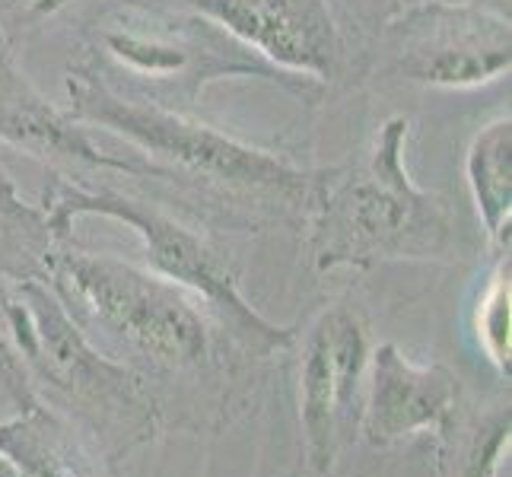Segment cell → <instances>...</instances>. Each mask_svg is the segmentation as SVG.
<instances>
[{
	"label": "cell",
	"instance_id": "ba28073f",
	"mask_svg": "<svg viewBox=\"0 0 512 477\" xmlns=\"http://www.w3.org/2000/svg\"><path fill=\"white\" fill-rule=\"evenodd\" d=\"M201 13L280 70L350 93L369 80V35L341 0H140Z\"/></svg>",
	"mask_w": 512,
	"mask_h": 477
},
{
	"label": "cell",
	"instance_id": "44dd1931",
	"mask_svg": "<svg viewBox=\"0 0 512 477\" xmlns=\"http://www.w3.org/2000/svg\"><path fill=\"white\" fill-rule=\"evenodd\" d=\"M0 477H23V474H20V471H16V468H13V465L7 462V458H4V455H0Z\"/></svg>",
	"mask_w": 512,
	"mask_h": 477
},
{
	"label": "cell",
	"instance_id": "7c38bea8",
	"mask_svg": "<svg viewBox=\"0 0 512 477\" xmlns=\"http://www.w3.org/2000/svg\"><path fill=\"white\" fill-rule=\"evenodd\" d=\"M0 455L23 477H118L115 462L39 401L0 420Z\"/></svg>",
	"mask_w": 512,
	"mask_h": 477
},
{
	"label": "cell",
	"instance_id": "2e32d148",
	"mask_svg": "<svg viewBox=\"0 0 512 477\" xmlns=\"http://www.w3.org/2000/svg\"><path fill=\"white\" fill-rule=\"evenodd\" d=\"M115 0H0V35L20 51L55 39L80 45L83 32L109 10Z\"/></svg>",
	"mask_w": 512,
	"mask_h": 477
},
{
	"label": "cell",
	"instance_id": "5bb4252c",
	"mask_svg": "<svg viewBox=\"0 0 512 477\" xmlns=\"http://www.w3.org/2000/svg\"><path fill=\"white\" fill-rule=\"evenodd\" d=\"M509 430L512 411L509 398L490 408H471L462 414L439 439V465L443 477H506L509 471Z\"/></svg>",
	"mask_w": 512,
	"mask_h": 477
},
{
	"label": "cell",
	"instance_id": "6da1fadb",
	"mask_svg": "<svg viewBox=\"0 0 512 477\" xmlns=\"http://www.w3.org/2000/svg\"><path fill=\"white\" fill-rule=\"evenodd\" d=\"M74 325L105 357L147 385L163 427L217 430L239 408L249 357L201 296L109 252L61 242L45 264Z\"/></svg>",
	"mask_w": 512,
	"mask_h": 477
},
{
	"label": "cell",
	"instance_id": "30bf717a",
	"mask_svg": "<svg viewBox=\"0 0 512 477\" xmlns=\"http://www.w3.org/2000/svg\"><path fill=\"white\" fill-rule=\"evenodd\" d=\"M0 144L26 153L48 175L77 182H131L150 179L147 163L137 153L115 156L90 137V128L58 109L20 67V55L0 35Z\"/></svg>",
	"mask_w": 512,
	"mask_h": 477
},
{
	"label": "cell",
	"instance_id": "9c48e42d",
	"mask_svg": "<svg viewBox=\"0 0 512 477\" xmlns=\"http://www.w3.org/2000/svg\"><path fill=\"white\" fill-rule=\"evenodd\" d=\"M299 350V427L306 462L328 474L344 446L360 436V411L369 366V331L353 306H325L296 331Z\"/></svg>",
	"mask_w": 512,
	"mask_h": 477
},
{
	"label": "cell",
	"instance_id": "e0dca14e",
	"mask_svg": "<svg viewBox=\"0 0 512 477\" xmlns=\"http://www.w3.org/2000/svg\"><path fill=\"white\" fill-rule=\"evenodd\" d=\"M490 271L471 309V331L484 360L509 382L512 369V258L509 252H490Z\"/></svg>",
	"mask_w": 512,
	"mask_h": 477
},
{
	"label": "cell",
	"instance_id": "5b68a950",
	"mask_svg": "<svg viewBox=\"0 0 512 477\" xmlns=\"http://www.w3.org/2000/svg\"><path fill=\"white\" fill-rule=\"evenodd\" d=\"M0 312L35 401L74 423L109 462L166 433L147 385L86 341L42 277L0 284Z\"/></svg>",
	"mask_w": 512,
	"mask_h": 477
},
{
	"label": "cell",
	"instance_id": "277c9868",
	"mask_svg": "<svg viewBox=\"0 0 512 477\" xmlns=\"http://www.w3.org/2000/svg\"><path fill=\"white\" fill-rule=\"evenodd\" d=\"M70 64L90 70L109 90L160 109L198 115L210 86L261 80L296 102L319 109L325 86L280 70L201 13L140 0H115L83 32Z\"/></svg>",
	"mask_w": 512,
	"mask_h": 477
},
{
	"label": "cell",
	"instance_id": "3957f363",
	"mask_svg": "<svg viewBox=\"0 0 512 477\" xmlns=\"http://www.w3.org/2000/svg\"><path fill=\"white\" fill-rule=\"evenodd\" d=\"M411 118L388 115L347 163L325 166L303 229L315 274L462 258L458 210L408 169Z\"/></svg>",
	"mask_w": 512,
	"mask_h": 477
},
{
	"label": "cell",
	"instance_id": "7a4b0ae2",
	"mask_svg": "<svg viewBox=\"0 0 512 477\" xmlns=\"http://www.w3.org/2000/svg\"><path fill=\"white\" fill-rule=\"evenodd\" d=\"M64 93L70 118L121 137L150 166V182L134 188L217 233L306 229L325 166H303L290 153L249 144L198 115L128 99L80 64L67 67Z\"/></svg>",
	"mask_w": 512,
	"mask_h": 477
},
{
	"label": "cell",
	"instance_id": "8fae6325",
	"mask_svg": "<svg viewBox=\"0 0 512 477\" xmlns=\"http://www.w3.org/2000/svg\"><path fill=\"white\" fill-rule=\"evenodd\" d=\"M468 404L465 385L446 363H414L398 344L373 347L366 366L360 436L373 449L414 436H446Z\"/></svg>",
	"mask_w": 512,
	"mask_h": 477
},
{
	"label": "cell",
	"instance_id": "d6986e66",
	"mask_svg": "<svg viewBox=\"0 0 512 477\" xmlns=\"http://www.w3.org/2000/svg\"><path fill=\"white\" fill-rule=\"evenodd\" d=\"M341 4L350 13L353 23H357L366 35H373L382 23H388L392 16L404 13L408 7L420 4V0H341Z\"/></svg>",
	"mask_w": 512,
	"mask_h": 477
},
{
	"label": "cell",
	"instance_id": "ac0fdd59",
	"mask_svg": "<svg viewBox=\"0 0 512 477\" xmlns=\"http://www.w3.org/2000/svg\"><path fill=\"white\" fill-rule=\"evenodd\" d=\"M32 404H35V395L26 382L20 357H16L13 341L7 334L4 312H0V420L20 414V411L32 408Z\"/></svg>",
	"mask_w": 512,
	"mask_h": 477
},
{
	"label": "cell",
	"instance_id": "52a82bcc",
	"mask_svg": "<svg viewBox=\"0 0 512 477\" xmlns=\"http://www.w3.org/2000/svg\"><path fill=\"white\" fill-rule=\"evenodd\" d=\"M512 67L506 13L458 0H420L369 35V80L427 90H478Z\"/></svg>",
	"mask_w": 512,
	"mask_h": 477
},
{
	"label": "cell",
	"instance_id": "4fadbf2b",
	"mask_svg": "<svg viewBox=\"0 0 512 477\" xmlns=\"http://www.w3.org/2000/svg\"><path fill=\"white\" fill-rule=\"evenodd\" d=\"M465 182L490 252H509L512 229V118L497 115L474 131L465 150Z\"/></svg>",
	"mask_w": 512,
	"mask_h": 477
},
{
	"label": "cell",
	"instance_id": "8992f818",
	"mask_svg": "<svg viewBox=\"0 0 512 477\" xmlns=\"http://www.w3.org/2000/svg\"><path fill=\"white\" fill-rule=\"evenodd\" d=\"M39 204L61 239H74V223L80 217L125 223L144 245V268L201 296L233 341L258 363L293 350L296 328L271 322L245 299L239 287L242 268L233 249L217 229L188 217L185 210L128 182L77 185L58 175H48Z\"/></svg>",
	"mask_w": 512,
	"mask_h": 477
},
{
	"label": "cell",
	"instance_id": "9a60e30c",
	"mask_svg": "<svg viewBox=\"0 0 512 477\" xmlns=\"http://www.w3.org/2000/svg\"><path fill=\"white\" fill-rule=\"evenodd\" d=\"M61 239L42 204L23 198L10 175L0 169V284L45 277V264Z\"/></svg>",
	"mask_w": 512,
	"mask_h": 477
},
{
	"label": "cell",
	"instance_id": "ffe728a7",
	"mask_svg": "<svg viewBox=\"0 0 512 477\" xmlns=\"http://www.w3.org/2000/svg\"><path fill=\"white\" fill-rule=\"evenodd\" d=\"M458 4H478V7H487V10H497V13L509 16V0H458Z\"/></svg>",
	"mask_w": 512,
	"mask_h": 477
}]
</instances>
